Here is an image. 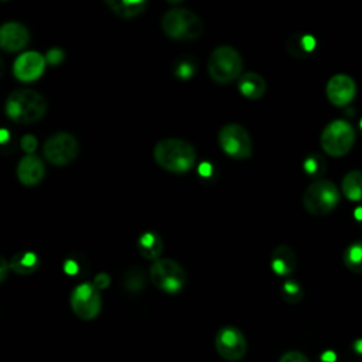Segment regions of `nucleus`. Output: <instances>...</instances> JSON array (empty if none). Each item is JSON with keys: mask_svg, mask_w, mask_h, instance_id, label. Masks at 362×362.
Wrapping results in <instances>:
<instances>
[{"mask_svg": "<svg viewBox=\"0 0 362 362\" xmlns=\"http://www.w3.org/2000/svg\"><path fill=\"white\" fill-rule=\"evenodd\" d=\"M153 157L161 168L175 174L188 173L197 161L194 146L185 140L174 137L160 140L154 146Z\"/></svg>", "mask_w": 362, "mask_h": 362, "instance_id": "obj_1", "label": "nucleus"}, {"mask_svg": "<svg viewBox=\"0 0 362 362\" xmlns=\"http://www.w3.org/2000/svg\"><path fill=\"white\" fill-rule=\"evenodd\" d=\"M45 99L33 89H17L6 100V115L16 123H33L44 117Z\"/></svg>", "mask_w": 362, "mask_h": 362, "instance_id": "obj_2", "label": "nucleus"}, {"mask_svg": "<svg viewBox=\"0 0 362 362\" xmlns=\"http://www.w3.org/2000/svg\"><path fill=\"white\" fill-rule=\"evenodd\" d=\"M164 34L177 41H191L202 35L204 24L201 18L188 8H171L161 18Z\"/></svg>", "mask_w": 362, "mask_h": 362, "instance_id": "obj_3", "label": "nucleus"}, {"mask_svg": "<svg viewBox=\"0 0 362 362\" xmlns=\"http://www.w3.org/2000/svg\"><path fill=\"white\" fill-rule=\"evenodd\" d=\"M243 61L240 54L230 45L216 47L208 59V74L216 83H229L242 75Z\"/></svg>", "mask_w": 362, "mask_h": 362, "instance_id": "obj_4", "label": "nucleus"}, {"mask_svg": "<svg viewBox=\"0 0 362 362\" xmlns=\"http://www.w3.org/2000/svg\"><path fill=\"white\" fill-rule=\"evenodd\" d=\"M338 204L339 191L332 181L325 178L313 181L303 195V205L305 211L315 216L331 212Z\"/></svg>", "mask_w": 362, "mask_h": 362, "instance_id": "obj_5", "label": "nucleus"}, {"mask_svg": "<svg viewBox=\"0 0 362 362\" xmlns=\"http://www.w3.org/2000/svg\"><path fill=\"white\" fill-rule=\"evenodd\" d=\"M355 129L346 120L337 119L329 122L321 133V147L332 157L345 156L355 143Z\"/></svg>", "mask_w": 362, "mask_h": 362, "instance_id": "obj_6", "label": "nucleus"}, {"mask_svg": "<svg viewBox=\"0 0 362 362\" xmlns=\"http://www.w3.org/2000/svg\"><path fill=\"white\" fill-rule=\"evenodd\" d=\"M148 276L151 283L167 294H177L187 281L184 267L173 259H158L153 262Z\"/></svg>", "mask_w": 362, "mask_h": 362, "instance_id": "obj_7", "label": "nucleus"}, {"mask_svg": "<svg viewBox=\"0 0 362 362\" xmlns=\"http://www.w3.org/2000/svg\"><path fill=\"white\" fill-rule=\"evenodd\" d=\"M218 141L222 151L230 158L243 160L252 156V139L242 124H223L218 133Z\"/></svg>", "mask_w": 362, "mask_h": 362, "instance_id": "obj_8", "label": "nucleus"}, {"mask_svg": "<svg viewBox=\"0 0 362 362\" xmlns=\"http://www.w3.org/2000/svg\"><path fill=\"white\" fill-rule=\"evenodd\" d=\"M79 151V144L75 136L66 132L51 134L42 147V153L48 163L54 165H66L72 163Z\"/></svg>", "mask_w": 362, "mask_h": 362, "instance_id": "obj_9", "label": "nucleus"}, {"mask_svg": "<svg viewBox=\"0 0 362 362\" xmlns=\"http://www.w3.org/2000/svg\"><path fill=\"white\" fill-rule=\"evenodd\" d=\"M71 308L74 314L85 321L98 317L102 308V297L93 283H81L71 293Z\"/></svg>", "mask_w": 362, "mask_h": 362, "instance_id": "obj_10", "label": "nucleus"}, {"mask_svg": "<svg viewBox=\"0 0 362 362\" xmlns=\"http://www.w3.org/2000/svg\"><path fill=\"white\" fill-rule=\"evenodd\" d=\"M215 349L221 358L235 362L245 356L247 342L240 329L235 327H223L215 335Z\"/></svg>", "mask_w": 362, "mask_h": 362, "instance_id": "obj_11", "label": "nucleus"}, {"mask_svg": "<svg viewBox=\"0 0 362 362\" xmlns=\"http://www.w3.org/2000/svg\"><path fill=\"white\" fill-rule=\"evenodd\" d=\"M47 59L37 51H25L20 54L13 65L14 76L23 82L38 79L45 69Z\"/></svg>", "mask_w": 362, "mask_h": 362, "instance_id": "obj_12", "label": "nucleus"}, {"mask_svg": "<svg viewBox=\"0 0 362 362\" xmlns=\"http://www.w3.org/2000/svg\"><path fill=\"white\" fill-rule=\"evenodd\" d=\"M327 98L334 106H346L356 95V83L346 74H337L329 78L327 88Z\"/></svg>", "mask_w": 362, "mask_h": 362, "instance_id": "obj_13", "label": "nucleus"}, {"mask_svg": "<svg viewBox=\"0 0 362 362\" xmlns=\"http://www.w3.org/2000/svg\"><path fill=\"white\" fill-rule=\"evenodd\" d=\"M30 41L28 30L17 23L8 21L4 23L0 28V47L6 52H16L23 49Z\"/></svg>", "mask_w": 362, "mask_h": 362, "instance_id": "obj_14", "label": "nucleus"}, {"mask_svg": "<svg viewBox=\"0 0 362 362\" xmlns=\"http://www.w3.org/2000/svg\"><path fill=\"white\" fill-rule=\"evenodd\" d=\"M45 175V167L42 161L34 156H25L23 157L17 164V178L21 184L33 187L42 181Z\"/></svg>", "mask_w": 362, "mask_h": 362, "instance_id": "obj_15", "label": "nucleus"}, {"mask_svg": "<svg viewBox=\"0 0 362 362\" xmlns=\"http://www.w3.org/2000/svg\"><path fill=\"white\" fill-rule=\"evenodd\" d=\"M297 266L296 252L288 245H279L273 249L270 267L277 276H288Z\"/></svg>", "mask_w": 362, "mask_h": 362, "instance_id": "obj_16", "label": "nucleus"}, {"mask_svg": "<svg viewBox=\"0 0 362 362\" xmlns=\"http://www.w3.org/2000/svg\"><path fill=\"white\" fill-rule=\"evenodd\" d=\"M317 40L308 33H293L286 41L287 52L294 58H307L314 52Z\"/></svg>", "mask_w": 362, "mask_h": 362, "instance_id": "obj_17", "label": "nucleus"}, {"mask_svg": "<svg viewBox=\"0 0 362 362\" xmlns=\"http://www.w3.org/2000/svg\"><path fill=\"white\" fill-rule=\"evenodd\" d=\"M136 247L141 257L156 262L160 259L163 252V239L157 232L147 230L137 238Z\"/></svg>", "mask_w": 362, "mask_h": 362, "instance_id": "obj_18", "label": "nucleus"}, {"mask_svg": "<svg viewBox=\"0 0 362 362\" xmlns=\"http://www.w3.org/2000/svg\"><path fill=\"white\" fill-rule=\"evenodd\" d=\"M238 89L246 99L256 100L266 93V81L256 72H246L238 79Z\"/></svg>", "mask_w": 362, "mask_h": 362, "instance_id": "obj_19", "label": "nucleus"}, {"mask_svg": "<svg viewBox=\"0 0 362 362\" xmlns=\"http://www.w3.org/2000/svg\"><path fill=\"white\" fill-rule=\"evenodd\" d=\"M10 270H13L17 274L27 276L34 273L40 266V259L34 252L30 250H21L17 252L11 260H10Z\"/></svg>", "mask_w": 362, "mask_h": 362, "instance_id": "obj_20", "label": "nucleus"}, {"mask_svg": "<svg viewBox=\"0 0 362 362\" xmlns=\"http://www.w3.org/2000/svg\"><path fill=\"white\" fill-rule=\"evenodd\" d=\"M106 6L109 7V10L122 17V18H133L139 14H141L146 7H147V1H117V0H106Z\"/></svg>", "mask_w": 362, "mask_h": 362, "instance_id": "obj_21", "label": "nucleus"}, {"mask_svg": "<svg viewBox=\"0 0 362 362\" xmlns=\"http://www.w3.org/2000/svg\"><path fill=\"white\" fill-rule=\"evenodd\" d=\"M342 192L349 201H362V171L352 170L342 178Z\"/></svg>", "mask_w": 362, "mask_h": 362, "instance_id": "obj_22", "label": "nucleus"}, {"mask_svg": "<svg viewBox=\"0 0 362 362\" xmlns=\"http://www.w3.org/2000/svg\"><path fill=\"white\" fill-rule=\"evenodd\" d=\"M344 264L351 272L362 274V242H355L345 249Z\"/></svg>", "mask_w": 362, "mask_h": 362, "instance_id": "obj_23", "label": "nucleus"}, {"mask_svg": "<svg viewBox=\"0 0 362 362\" xmlns=\"http://www.w3.org/2000/svg\"><path fill=\"white\" fill-rule=\"evenodd\" d=\"M303 168L310 177H321L327 168V163L322 156L313 153L304 158Z\"/></svg>", "mask_w": 362, "mask_h": 362, "instance_id": "obj_24", "label": "nucleus"}, {"mask_svg": "<svg viewBox=\"0 0 362 362\" xmlns=\"http://www.w3.org/2000/svg\"><path fill=\"white\" fill-rule=\"evenodd\" d=\"M173 71H174V75L178 78V79H182V81H188L191 79L194 75H195V71H197V64L192 58H188V57H182L180 59L175 61L174 66H173Z\"/></svg>", "mask_w": 362, "mask_h": 362, "instance_id": "obj_25", "label": "nucleus"}, {"mask_svg": "<svg viewBox=\"0 0 362 362\" xmlns=\"http://www.w3.org/2000/svg\"><path fill=\"white\" fill-rule=\"evenodd\" d=\"M88 266H89V263L85 257H82L81 255H72L65 259L64 272L68 276H79L88 269Z\"/></svg>", "mask_w": 362, "mask_h": 362, "instance_id": "obj_26", "label": "nucleus"}, {"mask_svg": "<svg viewBox=\"0 0 362 362\" xmlns=\"http://www.w3.org/2000/svg\"><path fill=\"white\" fill-rule=\"evenodd\" d=\"M280 293H281L283 300L290 304H296L303 298V288L296 280L284 281L280 288Z\"/></svg>", "mask_w": 362, "mask_h": 362, "instance_id": "obj_27", "label": "nucleus"}, {"mask_svg": "<svg viewBox=\"0 0 362 362\" xmlns=\"http://www.w3.org/2000/svg\"><path fill=\"white\" fill-rule=\"evenodd\" d=\"M123 284L129 291H139L144 286V274L139 267L129 269L123 276Z\"/></svg>", "mask_w": 362, "mask_h": 362, "instance_id": "obj_28", "label": "nucleus"}, {"mask_svg": "<svg viewBox=\"0 0 362 362\" xmlns=\"http://www.w3.org/2000/svg\"><path fill=\"white\" fill-rule=\"evenodd\" d=\"M215 170H216V168H215L211 163H208V161L201 163V164L198 165V175H199L201 181H202V182H205V181H212V180L215 178V174H216Z\"/></svg>", "mask_w": 362, "mask_h": 362, "instance_id": "obj_29", "label": "nucleus"}, {"mask_svg": "<svg viewBox=\"0 0 362 362\" xmlns=\"http://www.w3.org/2000/svg\"><path fill=\"white\" fill-rule=\"evenodd\" d=\"M279 362H310V361L304 354L298 351H290V352H286Z\"/></svg>", "mask_w": 362, "mask_h": 362, "instance_id": "obj_30", "label": "nucleus"}, {"mask_svg": "<svg viewBox=\"0 0 362 362\" xmlns=\"http://www.w3.org/2000/svg\"><path fill=\"white\" fill-rule=\"evenodd\" d=\"M21 148L27 153V156L33 154L34 150L37 148V139L33 134H25L21 139Z\"/></svg>", "mask_w": 362, "mask_h": 362, "instance_id": "obj_31", "label": "nucleus"}, {"mask_svg": "<svg viewBox=\"0 0 362 362\" xmlns=\"http://www.w3.org/2000/svg\"><path fill=\"white\" fill-rule=\"evenodd\" d=\"M109 284H110V277H109V274H106V273H99V274H96L95 279H93V286H95L98 290H103V288H106Z\"/></svg>", "mask_w": 362, "mask_h": 362, "instance_id": "obj_32", "label": "nucleus"}, {"mask_svg": "<svg viewBox=\"0 0 362 362\" xmlns=\"http://www.w3.org/2000/svg\"><path fill=\"white\" fill-rule=\"evenodd\" d=\"M45 59H47L49 64L55 65V64H58V62L62 59V52H61L59 49L54 48V49H51V51L47 54Z\"/></svg>", "mask_w": 362, "mask_h": 362, "instance_id": "obj_33", "label": "nucleus"}, {"mask_svg": "<svg viewBox=\"0 0 362 362\" xmlns=\"http://www.w3.org/2000/svg\"><path fill=\"white\" fill-rule=\"evenodd\" d=\"M0 264H1V272H0V280L3 281V280L6 279V274H7V269H10V264H7L4 259H1Z\"/></svg>", "mask_w": 362, "mask_h": 362, "instance_id": "obj_34", "label": "nucleus"}, {"mask_svg": "<svg viewBox=\"0 0 362 362\" xmlns=\"http://www.w3.org/2000/svg\"><path fill=\"white\" fill-rule=\"evenodd\" d=\"M354 218H355V221L362 223V205L354 209Z\"/></svg>", "mask_w": 362, "mask_h": 362, "instance_id": "obj_35", "label": "nucleus"}, {"mask_svg": "<svg viewBox=\"0 0 362 362\" xmlns=\"http://www.w3.org/2000/svg\"><path fill=\"white\" fill-rule=\"evenodd\" d=\"M354 351H355L356 354L362 355V338H359V339H356V341L354 342Z\"/></svg>", "mask_w": 362, "mask_h": 362, "instance_id": "obj_36", "label": "nucleus"}, {"mask_svg": "<svg viewBox=\"0 0 362 362\" xmlns=\"http://www.w3.org/2000/svg\"><path fill=\"white\" fill-rule=\"evenodd\" d=\"M322 359H324V361H329V362H331V361H334V359H335V355H334L332 352H327V354H324Z\"/></svg>", "mask_w": 362, "mask_h": 362, "instance_id": "obj_37", "label": "nucleus"}, {"mask_svg": "<svg viewBox=\"0 0 362 362\" xmlns=\"http://www.w3.org/2000/svg\"><path fill=\"white\" fill-rule=\"evenodd\" d=\"M359 129H361V133H362V119L359 120Z\"/></svg>", "mask_w": 362, "mask_h": 362, "instance_id": "obj_38", "label": "nucleus"}]
</instances>
